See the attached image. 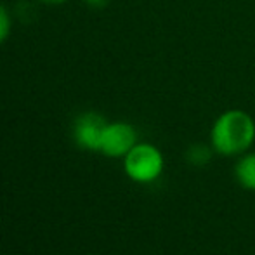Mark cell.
<instances>
[{
    "mask_svg": "<svg viewBox=\"0 0 255 255\" xmlns=\"http://www.w3.org/2000/svg\"><path fill=\"white\" fill-rule=\"evenodd\" d=\"M255 120L243 110H228L215 118L210 130V146L222 156H238L252 148Z\"/></svg>",
    "mask_w": 255,
    "mask_h": 255,
    "instance_id": "cell-1",
    "label": "cell"
},
{
    "mask_svg": "<svg viewBox=\"0 0 255 255\" xmlns=\"http://www.w3.org/2000/svg\"><path fill=\"white\" fill-rule=\"evenodd\" d=\"M165 168L163 154L154 144L137 142L124 156V170L128 179L139 184H151Z\"/></svg>",
    "mask_w": 255,
    "mask_h": 255,
    "instance_id": "cell-2",
    "label": "cell"
},
{
    "mask_svg": "<svg viewBox=\"0 0 255 255\" xmlns=\"http://www.w3.org/2000/svg\"><path fill=\"white\" fill-rule=\"evenodd\" d=\"M137 144V130L127 122H111L106 125L101 141L103 154L110 158H124Z\"/></svg>",
    "mask_w": 255,
    "mask_h": 255,
    "instance_id": "cell-3",
    "label": "cell"
},
{
    "mask_svg": "<svg viewBox=\"0 0 255 255\" xmlns=\"http://www.w3.org/2000/svg\"><path fill=\"white\" fill-rule=\"evenodd\" d=\"M106 125L108 122L104 120V117L96 111H85L78 115L73 124V139L77 146L87 151H99Z\"/></svg>",
    "mask_w": 255,
    "mask_h": 255,
    "instance_id": "cell-4",
    "label": "cell"
},
{
    "mask_svg": "<svg viewBox=\"0 0 255 255\" xmlns=\"http://www.w3.org/2000/svg\"><path fill=\"white\" fill-rule=\"evenodd\" d=\"M235 177L242 188L255 191V153H243L235 165Z\"/></svg>",
    "mask_w": 255,
    "mask_h": 255,
    "instance_id": "cell-5",
    "label": "cell"
},
{
    "mask_svg": "<svg viewBox=\"0 0 255 255\" xmlns=\"http://www.w3.org/2000/svg\"><path fill=\"white\" fill-rule=\"evenodd\" d=\"M212 153H214V148L207 144H191L186 151V160H188L189 165L193 167H203L208 161L212 160Z\"/></svg>",
    "mask_w": 255,
    "mask_h": 255,
    "instance_id": "cell-6",
    "label": "cell"
},
{
    "mask_svg": "<svg viewBox=\"0 0 255 255\" xmlns=\"http://www.w3.org/2000/svg\"><path fill=\"white\" fill-rule=\"evenodd\" d=\"M10 28H12V19H10V14L5 7L0 3V45L9 38Z\"/></svg>",
    "mask_w": 255,
    "mask_h": 255,
    "instance_id": "cell-7",
    "label": "cell"
},
{
    "mask_svg": "<svg viewBox=\"0 0 255 255\" xmlns=\"http://www.w3.org/2000/svg\"><path fill=\"white\" fill-rule=\"evenodd\" d=\"M108 2L110 0H84L85 5L92 7V9H104L108 5Z\"/></svg>",
    "mask_w": 255,
    "mask_h": 255,
    "instance_id": "cell-8",
    "label": "cell"
},
{
    "mask_svg": "<svg viewBox=\"0 0 255 255\" xmlns=\"http://www.w3.org/2000/svg\"><path fill=\"white\" fill-rule=\"evenodd\" d=\"M40 2L44 3H51V5H61V3H64L66 0H40Z\"/></svg>",
    "mask_w": 255,
    "mask_h": 255,
    "instance_id": "cell-9",
    "label": "cell"
}]
</instances>
